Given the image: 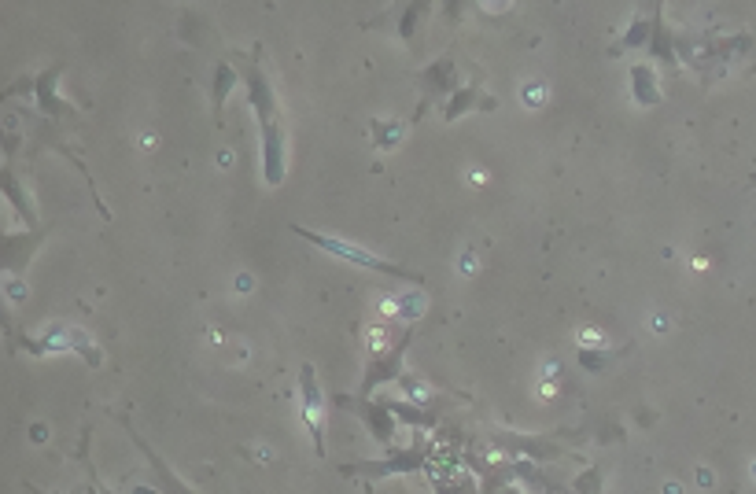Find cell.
I'll return each instance as SVG.
<instances>
[{
  "label": "cell",
  "mask_w": 756,
  "mask_h": 494,
  "mask_svg": "<svg viewBox=\"0 0 756 494\" xmlns=\"http://www.w3.org/2000/svg\"><path fill=\"white\" fill-rule=\"evenodd\" d=\"M299 233L307 236V240H314L318 247H325V251H332V255H340V259L347 262H355V266H362V270H373V273H391V277H402V281H414L421 284V273H410V270H402V266H391V262L377 259V255H369L366 247H358V244H343V240H332V236H314L307 233V229H299Z\"/></svg>",
  "instance_id": "1"
},
{
  "label": "cell",
  "mask_w": 756,
  "mask_h": 494,
  "mask_svg": "<svg viewBox=\"0 0 756 494\" xmlns=\"http://www.w3.org/2000/svg\"><path fill=\"white\" fill-rule=\"evenodd\" d=\"M303 417H307L310 432H314V450H318V458H325V417H321V388L318 380H314V369L310 365H303Z\"/></svg>",
  "instance_id": "2"
},
{
  "label": "cell",
  "mask_w": 756,
  "mask_h": 494,
  "mask_svg": "<svg viewBox=\"0 0 756 494\" xmlns=\"http://www.w3.org/2000/svg\"><path fill=\"white\" fill-rule=\"evenodd\" d=\"M635 89H638V100H642V104H657V100H661V93H657V89H653V74L650 71H646V67H635Z\"/></svg>",
  "instance_id": "3"
}]
</instances>
